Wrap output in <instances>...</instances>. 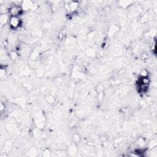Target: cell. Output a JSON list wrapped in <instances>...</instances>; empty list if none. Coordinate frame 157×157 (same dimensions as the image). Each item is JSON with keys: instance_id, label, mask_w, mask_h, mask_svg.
<instances>
[{"instance_id": "1", "label": "cell", "mask_w": 157, "mask_h": 157, "mask_svg": "<svg viewBox=\"0 0 157 157\" xmlns=\"http://www.w3.org/2000/svg\"><path fill=\"white\" fill-rule=\"evenodd\" d=\"M22 9L20 7H18V6H15V7H12V8L11 9V13L12 16L14 17H17V15H18L20 13Z\"/></svg>"}, {"instance_id": "2", "label": "cell", "mask_w": 157, "mask_h": 157, "mask_svg": "<svg viewBox=\"0 0 157 157\" xmlns=\"http://www.w3.org/2000/svg\"><path fill=\"white\" fill-rule=\"evenodd\" d=\"M10 23H11V25L12 27L16 28V27H17V26H18V25H19V21H18V19L17 17L12 16L11 18Z\"/></svg>"}]
</instances>
